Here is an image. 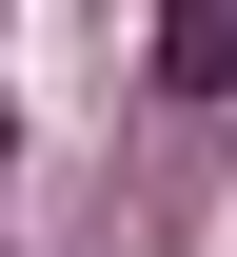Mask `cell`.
I'll list each match as a JSON object with an SVG mask.
<instances>
[{"instance_id":"6da1fadb","label":"cell","mask_w":237,"mask_h":257,"mask_svg":"<svg viewBox=\"0 0 237 257\" xmlns=\"http://www.w3.org/2000/svg\"><path fill=\"white\" fill-rule=\"evenodd\" d=\"M158 99H237V0H158Z\"/></svg>"}]
</instances>
